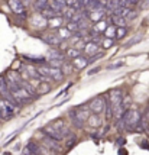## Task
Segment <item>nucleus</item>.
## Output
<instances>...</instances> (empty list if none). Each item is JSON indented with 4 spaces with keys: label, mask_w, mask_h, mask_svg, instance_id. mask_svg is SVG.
I'll list each match as a JSON object with an SVG mask.
<instances>
[{
    "label": "nucleus",
    "mask_w": 149,
    "mask_h": 155,
    "mask_svg": "<svg viewBox=\"0 0 149 155\" xmlns=\"http://www.w3.org/2000/svg\"><path fill=\"white\" fill-rule=\"evenodd\" d=\"M122 120H123V123H125V128L126 129H135V128H139V126H141V123H142V120H143V116L138 109L129 107L128 110L125 112Z\"/></svg>",
    "instance_id": "f257e3e1"
},
{
    "label": "nucleus",
    "mask_w": 149,
    "mask_h": 155,
    "mask_svg": "<svg viewBox=\"0 0 149 155\" xmlns=\"http://www.w3.org/2000/svg\"><path fill=\"white\" fill-rule=\"evenodd\" d=\"M88 109H90V112L93 113V115H103L104 113V110H106V96H96L93 97L90 103H88Z\"/></svg>",
    "instance_id": "f03ea898"
},
{
    "label": "nucleus",
    "mask_w": 149,
    "mask_h": 155,
    "mask_svg": "<svg viewBox=\"0 0 149 155\" xmlns=\"http://www.w3.org/2000/svg\"><path fill=\"white\" fill-rule=\"evenodd\" d=\"M123 97H125V93H123L122 88H119V87L110 90L107 94H106V99H107L109 104L112 106V109H115V107H117L119 104H122Z\"/></svg>",
    "instance_id": "7ed1b4c3"
},
{
    "label": "nucleus",
    "mask_w": 149,
    "mask_h": 155,
    "mask_svg": "<svg viewBox=\"0 0 149 155\" xmlns=\"http://www.w3.org/2000/svg\"><path fill=\"white\" fill-rule=\"evenodd\" d=\"M15 107L16 106L13 103H10V101H7L0 97V117H2V120L12 119L15 115Z\"/></svg>",
    "instance_id": "20e7f679"
},
{
    "label": "nucleus",
    "mask_w": 149,
    "mask_h": 155,
    "mask_svg": "<svg viewBox=\"0 0 149 155\" xmlns=\"http://www.w3.org/2000/svg\"><path fill=\"white\" fill-rule=\"evenodd\" d=\"M39 38H41L45 44L51 45V47H58L62 42V41L60 39V36L57 35V32H44V34L39 35Z\"/></svg>",
    "instance_id": "39448f33"
},
{
    "label": "nucleus",
    "mask_w": 149,
    "mask_h": 155,
    "mask_svg": "<svg viewBox=\"0 0 149 155\" xmlns=\"http://www.w3.org/2000/svg\"><path fill=\"white\" fill-rule=\"evenodd\" d=\"M0 97L5 99V100H7V101H10V103H13L15 106H18L16 101L13 100L12 94H10V90H9V87H7V81L3 75L0 77Z\"/></svg>",
    "instance_id": "423d86ee"
},
{
    "label": "nucleus",
    "mask_w": 149,
    "mask_h": 155,
    "mask_svg": "<svg viewBox=\"0 0 149 155\" xmlns=\"http://www.w3.org/2000/svg\"><path fill=\"white\" fill-rule=\"evenodd\" d=\"M42 134H44L45 136H48V138H51V139L57 141V142L64 141L62 134L58 130V129H55L52 125H48V126H45V128H42Z\"/></svg>",
    "instance_id": "0eeeda50"
},
{
    "label": "nucleus",
    "mask_w": 149,
    "mask_h": 155,
    "mask_svg": "<svg viewBox=\"0 0 149 155\" xmlns=\"http://www.w3.org/2000/svg\"><path fill=\"white\" fill-rule=\"evenodd\" d=\"M9 6H10L13 13L26 18V9H25V5H23L22 0H9Z\"/></svg>",
    "instance_id": "6e6552de"
},
{
    "label": "nucleus",
    "mask_w": 149,
    "mask_h": 155,
    "mask_svg": "<svg viewBox=\"0 0 149 155\" xmlns=\"http://www.w3.org/2000/svg\"><path fill=\"white\" fill-rule=\"evenodd\" d=\"M48 62L51 61H60V62H64V58H65V52H62L60 48H51L48 51Z\"/></svg>",
    "instance_id": "1a4fd4ad"
},
{
    "label": "nucleus",
    "mask_w": 149,
    "mask_h": 155,
    "mask_svg": "<svg viewBox=\"0 0 149 155\" xmlns=\"http://www.w3.org/2000/svg\"><path fill=\"white\" fill-rule=\"evenodd\" d=\"M99 44H96V42H93V41H90V42H87V44H84V48H83V52H84V55L86 57H93L94 54H97L99 52Z\"/></svg>",
    "instance_id": "9d476101"
},
{
    "label": "nucleus",
    "mask_w": 149,
    "mask_h": 155,
    "mask_svg": "<svg viewBox=\"0 0 149 155\" xmlns=\"http://www.w3.org/2000/svg\"><path fill=\"white\" fill-rule=\"evenodd\" d=\"M44 147L48 149V151H52V152H60L61 151V145H60V142L54 141V139H51V138H48L45 136V139H44Z\"/></svg>",
    "instance_id": "9b49d317"
},
{
    "label": "nucleus",
    "mask_w": 149,
    "mask_h": 155,
    "mask_svg": "<svg viewBox=\"0 0 149 155\" xmlns=\"http://www.w3.org/2000/svg\"><path fill=\"white\" fill-rule=\"evenodd\" d=\"M71 64H73V67H74L75 70H84L90 62H88V57L80 55V57H77V58H74V60L71 61Z\"/></svg>",
    "instance_id": "f8f14e48"
},
{
    "label": "nucleus",
    "mask_w": 149,
    "mask_h": 155,
    "mask_svg": "<svg viewBox=\"0 0 149 155\" xmlns=\"http://www.w3.org/2000/svg\"><path fill=\"white\" fill-rule=\"evenodd\" d=\"M86 125H88L90 128L93 129H97V128H102L103 126V119L100 115H90V117L87 119V122H86Z\"/></svg>",
    "instance_id": "ddd939ff"
},
{
    "label": "nucleus",
    "mask_w": 149,
    "mask_h": 155,
    "mask_svg": "<svg viewBox=\"0 0 149 155\" xmlns=\"http://www.w3.org/2000/svg\"><path fill=\"white\" fill-rule=\"evenodd\" d=\"M49 6L55 9L58 13H62L65 9H67V3H65V0H51V3H49Z\"/></svg>",
    "instance_id": "4468645a"
},
{
    "label": "nucleus",
    "mask_w": 149,
    "mask_h": 155,
    "mask_svg": "<svg viewBox=\"0 0 149 155\" xmlns=\"http://www.w3.org/2000/svg\"><path fill=\"white\" fill-rule=\"evenodd\" d=\"M44 18V19H47V20H49V19H52V18H57V16H60V13L55 10V9H52V7L49 6V7H47L45 10H42L41 13H39Z\"/></svg>",
    "instance_id": "2eb2a0df"
},
{
    "label": "nucleus",
    "mask_w": 149,
    "mask_h": 155,
    "mask_svg": "<svg viewBox=\"0 0 149 155\" xmlns=\"http://www.w3.org/2000/svg\"><path fill=\"white\" fill-rule=\"evenodd\" d=\"M62 23H64L62 16H57V18H52V19L48 20V26L52 28V29H60V28H62Z\"/></svg>",
    "instance_id": "dca6fc26"
},
{
    "label": "nucleus",
    "mask_w": 149,
    "mask_h": 155,
    "mask_svg": "<svg viewBox=\"0 0 149 155\" xmlns=\"http://www.w3.org/2000/svg\"><path fill=\"white\" fill-rule=\"evenodd\" d=\"M49 3H51V0H35L34 7H35L36 12L41 13L42 10H45L47 7H49Z\"/></svg>",
    "instance_id": "f3484780"
},
{
    "label": "nucleus",
    "mask_w": 149,
    "mask_h": 155,
    "mask_svg": "<svg viewBox=\"0 0 149 155\" xmlns=\"http://www.w3.org/2000/svg\"><path fill=\"white\" fill-rule=\"evenodd\" d=\"M57 35L60 36V39L61 41H67V39H71V36H73V34L68 31L65 26L60 28V29H57Z\"/></svg>",
    "instance_id": "a211bd4d"
},
{
    "label": "nucleus",
    "mask_w": 149,
    "mask_h": 155,
    "mask_svg": "<svg viewBox=\"0 0 149 155\" xmlns=\"http://www.w3.org/2000/svg\"><path fill=\"white\" fill-rule=\"evenodd\" d=\"M112 110H113V117H115V122H117V120H122L123 115H125V112H126V109L123 107L122 104H119L117 107L112 109Z\"/></svg>",
    "instance_id": "6ab92c4d"
},
{
    "label": "nucleus",
    "mask_w": 149,
    "mask_h": 155,
    "mask_svg": "<svg viewBox=\"0 0 149 155\" xmlns=\"http://www.w3.org/2000/svg\"><path fill=\"white\" fill-rule=\"evenodd\" d=\"M112 23L115 25L116 28H126V23H128V20L122 18V16H112Z\"/></svg>",
    "instance_id": "aec40b11"
},
{
    "label": "nucleus",
    "mask_w": 149,
    "mask_h": 155,
    "mask_svg": "<svg viewBox=\"0 0 149 155\" xmlns=\"http://www.w3.org/2000/svg\"><path fill=\"white\" fill-rule=\"evenodd\" d=\"M109 28L107 25V22L103 19V20H99V22H96V25H94V32H97V34H104V31Z\"/></svg>",
    "instance_id": "412c9836"
},
{
    "label": "nucleus",
    "mask_w": 149,
    "mask_h": 155,
    "mask_svg": "<svg viewBox=\"0 0 149 155\" xmlns=\"http://www.w3.org/2000/svg\"><path fill=\"white\" fill-rule=\"evenodd\" d=\"M75 12H77V10H75V9H73V7H67V9L62 12V19L71 22V20L74 19V16L77 15Z\"/></svg>",
    "instance_id": "4be33fe9"
},
{
    "label": "nucleus",
    "mask_w": 149,
    "mask_h": 155,
    "mask_svg": "<svg viewBox=\"0 0 149 155\" xmlns=\"http://www.w3.org/2000/svg\"><path fill=\"white\" fill-rule=\"evenodd\" d=\"M80 55H81V51H80V49H77V48H74V47L68 48L67 51H65V57L70 58L71 61L74 60V58H77V57H80Z\"/></svg>",
    "instance_id": "5701e85b"
},
{
    "label": "nucleus",
    "mask_w": 149,
    "mask_h": 155,
    "mask_svg": "<svg viewBox=\"0 0 149 155\" xmlns=\"http://www.w3.org/2000/svg\"><path fill=\"white\" fill-rule=\"evenodd\" d=\"M103 16H104V9H97L96 12H93V13L90 15V19L94 20V22H99V20H103Z\"/></svg>",
    "instance_id": "b1692460"
},
{
    "label": "nucleus",
    "mask_w": 149,
    "mask_h": 155,
    "mask_svg": "<svg viewBox=\"0 0 149 155\" xmlns=\"http://www.w3.org/2000/svg\"><path fill=\"white\" fill-rule=\"evenodd\" d=\"M115 36H116V26H113V25H109V28L104 31V36H103V38L113 39Z\"/></svg>",
    "instance_id": "393cba45"
},
{
    "label": "nucleus",
    "mask_w": 149,
    "mask_h": 155,
    "mask_svg": "<svg viewBox=\"0 0 149 155\" xmlns=\"http://www.w3.org/2000/svg\"><path fill=\"white\" fill-rule=\"evenodd\" d=\"M73 70H75V68L73 67V64H71V62H62L61 71H62V74H64V75H65V74H71V73H73Z\"/></svg>",
    "instance_id": "a878e982"
},
{
    "label": "nucleus",
    "mask_w": 149,
    "mask_h": 155,
    "mask_svg": "<svg viewBox=\"0 0 149 155\" xmlns=\"http://www.w3.org/2000/svg\"><path fill=\"white\" fill-rule=\"evenodd\" d=\"M36 91H39L41 94H45L48 91H51V86L47 84V83H41V84L38 86V88H36Z\"/></svg>",
    "instance_id": "bb28decb"
},
{
    "label": "nucleus",
    "mask_w": 149,
    "mask_h": 155,
    "mask_svg": "<svg viewBox=\"0 0 149 155\" xmlns=\"http://www.w3.org/2000/svg\"><path fill=\"white\" fill-rule=\"evenodd\" d=\"M117 7H120V3H119V0H109L106 9H109V10H113V12H115Z\"/></svg>",
    "instance_id": "cd10ccee"
},
{
    "label": "nucleus",
    "mask_w": 149,
    "mask_h": 155,
    "mask_svg": "<svg viewBox=\"0 0 149 155\" xmlns=\"http://www.w3.org/2000/svg\"><path fill=\"white\" fill-rule=\"evenodd\" d=\"M126 34H128V29H126V28H116V36L115 38L122 39V38L126 36Z\"/></svg>",
    "instance_id": "c85d7f7f"
},
{
    "label": "nucleus",
    "mask_w": 149,
    "mask_h": 155,
    "mask_svg": "<svg viewBox=\"0 0 149 155\" xmlns=\"http://www.w3.org/2000/svg\"><path fill=\"white\" fill-rule=\"evenodd\" d=\"M68 29V31H70V32H71V34H74V32H78V23H75V22H73V20H71V22H68L67 23V26H65Z\"/></svg>",
    "instance_id": "c756f323"
},
{
    "label": "nucleus",
    "mask_w": 149,
    "mask_h": 155,
    "mask_svg": "<svg viewBox=\"0 0 149 155\" xmlns=\"http://www.w3.org/2000/svg\"><path fill=\"white\" fill-rule=\"evenodd\" d=\"M115 44V39H109V38H103V41H102V48H104V49H109V48L112 47Z\"/></svg>",
    "instance_id": "7c9ffc66"
},
{
    "label": "nucleus",
    "mask_w": 149,
    "mask_h": 155,
    "mask_svg": "<svg viewBox=\"0 0 149 155\" xmlns=\"http://www.w3.org/2000/svg\"><path fill=\"white\" fill-rule=\"evenodd\" d=\"M75 139H77V138H75L74 135H71V138H70V139H67V143H65V145H67V148H73V147H74V143H75Z\"/></svg>",
    "instance_id": "2f4dec72"
},
{
    "label": "nucleus",
    "mask_w": 149,
    "mask_h": 155,
    "mask_svg": "<svg viewBox=\"0 0 149 155\" xmlns=\"http://www.w3.org/2000/svg\"><path fill=\"white\" fill-rule=\"evenodd\" d=\"M102 57H103V52H97V54H94L93 57L88 58V62H94V61H97L99 58H102Z\"/></svg>",
    "instance_id": "473e14b6"
},
{
    "label": "nucleus",
    "mask_w": 149,
    "mask_h": 155,
    "mask_svg": "<svg viewBox=\"0 0 149 155\" xmlns=\"http://www.w3.org/2000/svg\"><path fill=\"white\" fill-rule=\"evenodd\" d=\"M99 70H100V68H99V67H97V68H93V70H90V71H88L87 74H88V75H93V74H96V73H97Z\"/></svg>",
    "instance_id": "72a5a7b5"
},
{
    "label": "nucleus",
    "mask_w": 149,
    "mask_h": 155,
    "mask_svg": "<svg viewBox=\"0 0 149 155\" xmlns=\"http://www.w3.org/2000/svg\"><path fill=\"white\" fill-rule=\"evenodd\" d=\"M21 155H32L31 154V151H29V149L26 148V147H25V148H23V151H22V154Z\"/></svg>",
    "instance_id": "f704fd0d"
},
{
    "label": "nucleus",
    "mask_w": 149,
    "mask_h": 155,
    "mask_svg": "<svg viewBox=\"0 0 149 155\" xmlns=\"http://www.w3.org/2000/svg\"><path fill=\"white\" fill-rule=\"evenodd\" d=\"M145 119H146V120H149V106L146 107V110H145Z\"/></svg>",
    "instance_id": "c9c22d12"
},
{
    "label": "nucleus",
    "mask_w": 149,
    "mask_h": 155,
    "mask_svg": "<svg viewBox=\"0 0 149 155\" xmlns=\"http://www.w3.org/2000/svg\"><path fill=\"white\" fill-rule=\"evenodd\" d=\"M122 143H125V139H123V138H119V139H117V145H122Z\"/></svg>",
    "instance_id": "e433bc0d"
}]
</instances>
